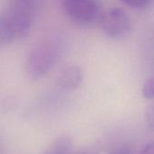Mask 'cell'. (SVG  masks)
Returning <instances> with one entry per match:
<instances>
[{
  "instance_id": "cell-1",
  "label": "cell",
  "mask_w": 154,
  "mask_h": 154,
  "mask_svg": "<svg viewBox=\"0 0 154 154\" xmlns=\"http://www.w3.org/2000/svg\"><path fill=\"white\" fill-rule=\"evenodd\" d=\"M63 43L58 37L45 39L36 44L29 52L25 61V71L32 80H39L47 76L60 60Z\"/></svg>"
},
{
  "instance_id": "cell-4",
  "label": "cell",
  "mask_w": 154,
  "mask_h": 154,
  "mask_svg": "<svg viewBox=\"0 0 154 154\" xmlns=\"http://www.w3.org/2000/svg\"><path fill=\"white\" fill-rule=\"evenodd\" d=\"M99 20L103 32L110 39H123L131 31V19L122 8H110L102 14Z\"/></svg>"
},
{
  "instance_id": "cell-11",
  "label": "cell",
  "mask_w": 154,
  "mask_h": 154,
  "mask_svg": "<svg viewBox=\"0 0 154 154\" xmlns=\"http://www.w3.org/2000/svg\"><path fill=\"white\" fill-rule=\"evenodd\" d=\"M109 154H133L131 149L126 145H120L116 147Z\"/></svg>"
},
{
  "instance_id": "cell-6",
  "label": "cell",
  "mask_w": 154,
  "mask_h": 154,
  "mask_svg": "<svg viewBox=\"0 0 154 154\" xmlns=\"http://www.w3.org/2000/svg\"><path fill=\"white\" fill-rule=\"evenodd\" d=\"M16 40V33L9 18L5 12L0 14V51Z\"/></svg>"
},
{
  "instance_id": "cell-8",
  "label": "cell",
  "mask_w": 154,
  "mask_h": 154,
  "mask_svg": "<svg viewBox=\"0 0 154 154\" xmlns=\"http://www.w3.org/2000/svg\"><path fill=\"white\" fill-rule=\"evenodd\" d=\"M143 96L145 99L148 100H152L154 97V80L153 78H150L148 79L143 87V90H142Z\"/></svg>"
},
{
  "instance_id": "cell-12",
  "label": "cell",
  "mask_w": 154,
  "mask_h": 154,
  "mask_svg": "<svg viewBox=\"0 0 154 154\" xmlns=\"http://www.w3.org/2000/svg\"><path fill=\"white\" fill-rule=\"evenodd\" d=\"M141 154H154V144L152 142L146 143L141 151Z\"/></svg>"
},
{
  "instance_id": "cell-9",
  "label": "cell",
  "mask_w": 154,
  "mask_h": 154,
  "mask_svg": "<svg viewBox=\"0 0 154 154\" xmlns=\"http://www.w3.org/2000/svg\"><path fill=\"white\" fill-rule=\"evenodd\" d=\"M126 5L134 9H144L152 5V0H120Z\"/></svg>"
},
{
  "instance_id": "cell-5",
  "label": "cell",
  "mask_w": 154,
  "mask_h": 154,
  "mask_svg": "<svg viewBox=\"0 0 154 154\" xmlns=\"http://www.w3.org/2000/svg\"><path fill=\"white\" fill-rule=\"evenodd\" d=\"M83 70L76 65L65 68L58 78L59 86L67 91H74L79 88L83 81Z\"/></svg>"
},
{
  "instance_id": "cell-3",
  "label": "cell",
  "mask_w": 154,
  "mask_h": 154,
  "mask_svg": "<svg viewBox=\"0 0 154 154\" xmlns=\"http://www.w3.org/2000/svg\"><path fill=\"white\" fill-rule=\"evenodd\" d=\"M66 14L74 22L88 25L100 19L102 6L98 0H63Z\"/></svg>"
},
{
  "instance_id": "cell-2",
  "label": "cell",
  "mask_w": 154,
  "mask_h": 154,
  "mask_svg": "<svg viewBox=\"0 0 154 154\" xmlns=\"http://www.w3.org/2000/svg\"><path fill=\"white\" fill-rule=\"evenodd\" d=\"M36 11V0H10L5 12L16 33L17 40L26 37L32 29Z\"/></svg>"
},
{
  "instance_id": "cell-13",
  "label": "cell",
  "mask_w": 154,
  "mask_h": 154,
  "mask_svg": "<svg viewBox=\"0 0 154 154\" xmlns=\"http://www.w3.org/2000/svg\"><path fill=\"white\" fill-rule=\"evenodd\" d=\"M147 121H148V124L150 125V126L151 127H152L153 126V109L152 108H151L150 109V111L147 113Z\"/></svg>"
},
{
  "instance_id": "cell-10",
  "label": "cell",
  "mask_w": 154,
  "mask_h": 154,
  "mask_svg": "<svg viewBox=\"0 0 154 154\" xmlns=\"http://www.w3.org/2000/svg\"><path fill=\"white\" fill-rule=\"evenodd\" d=\"M101 152V146L98 143H95L89 146H87L85 148H81L78 151H75L70 154H100Z\"/></svg>"
},
{
  "instance_id": "cell-7",
  "label": "cell",
  "mask_w": 154,
  "mask_h": 154,
  "mask_svg": "<svg viewBox=\"0 0 154 154\" xmlns=\"http://www.w3.org/2000/svg\"><path fill=\"white\" fill-rule=\"evenodd\" d=\"M73 151L72 140L69 135L57 137L44 151L43 154H70Z\"/></svg>"
}]
</instances>
